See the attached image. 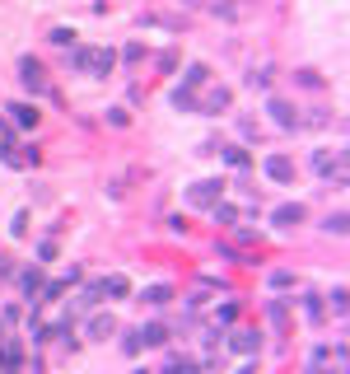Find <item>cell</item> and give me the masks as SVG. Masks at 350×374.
I'll return each instance as SVG.
<instances>
[{"label":"cell","mask_w":350,"mask_h":374,"mask_svg":"<svg viewBox=\"0 0 350 374\" xmlns=\"http://www.w3.org/2000/svg\"><path fill=\"white\" fill-rule=\"evenodd\" d=\"M224 160L234 164V169H247V150H239V145H229V150H224Z\"/></svg>","instance_id":"obj_17"},{"label":"cell","mask_w":350,"mask_h":374,"mask_svg":"<svg viewBox=\"0 0 350 374\" xmlns=\"http://www.w3.org/2000/svg\"><path fill=\"white\" fill-rule=\"evenodd\" d=\"M19 80H24L33 94H47V71H42V61H33V56L19 61Z\"/></svg>","instance_id":"obj_2"},{"label":"cell","mask_w":350,"mask_h":374,"mask_svg":"<svg viewBox=\"0 0 350 374\" xmlns=\"http://www.w3.org/2000/svg\"><path fill=\"white\" fill-rule=\"evenodd\" d=\"M52 42H56V47H70V42H75V33H70V28H56Z\"/></svg>","instance_id":"obj_20"},{"label":"cell","mask_w":350,"mask_h":374,"mask_svg":"<svg viewBox=\"0 0 350 374\" xmlns=\"http://www.w3.org/2000/svg\"><path fill=\"white\" fill-rule=\"evenodd\" d=\"M219 197H224V183H219V178H206V183H196V187L187 192L191 206H215Z\"/></svg>","instance_id":"obj_3"},{"label":"cell","mask_w":350,"mask_h":374,"mask_svg":"<svg viewBox=\"0 0 350 374\" xmlns=\"http://www.w3.org/2000/svg\"><path fill=\"white\" fill-rule=\"evenodd\" d=\"M229 108V89H211L201 103H196V112H224Z\"/></svg>","instance_id":"obj_8"},{"label":"cell","mask_w":350,"mask_h":374,"mask_svg":"<svg viewBox=\"0 0 350 374\" xmlns=\"http://www.w3.org/2000/svg\"><path fill=\"white\" fill-rule=\"evenodd\" d=\"M234 351L252 356V351H257V332H234Z\"/></svg>","instance_id":"obj_15"},{"label":"cell","mask_w":350,"mask_h":374,"mask_svg":"<svg viewBox=\"0 0 350 374\" xmlns=\"http://www.w3.org/2000/svg\"><path fill=\"white\" fill-rule=\"evenodd\" d=\"M239 374H257V370H252V365H243V370H239Z\"/></svg>","instance_id":"obj_25"},{"label":"cell","mask_w":350,"mask_h":374,"mask_svg":"<svg viewBox=\"0 0 350 374\" xmlns=\"http://www.w3.org/2000/svg\"><path fill=\"white\" fill-rule=\"evenodd\" d=\"M112 332H117L112 314H94V319H89V337H94V342H108Z\"/></svg>","instance_id":"obj_6"},{"label":"cell","mask_w":350,"mask_h":374,"mask_svg":"<svg viewBox=\"0 0 350 374\" xmlns=\"http://www.w3.org/2000/svg\"><path fill=\"white\" fill-rule=\"evenodd\" d=\"M211 211H215V220H219V225H234V220H239V211H234V206H219V201L211 206Z\"/></svg>","instance_id":"obj_18"},{"label":"cell","mask_w":350,"mask_h":374,"mask_svg":"<svg viewBox=\"0 0 350 374\" xmlns=\"http://www.w3.org/2000/svg\"><path fill=\"white\" fill-rule=\"evenodd\" d=\"M10 271H14V262H10V258L0 253V276H10Z\"/></svg>","instance_id":"obj_24"},{"label":"cell","mask_w":350,"mask_h":374,"mask_svg":"<svg viewBox=\"0 0 350 374\" xmlns=\"http://www.w3.org/2000/svg\"><path fill=\"white\" fill-rule=\"evenodd\" d=\"M10 229H14V239H24V234H28V211L14 215V225H10Z\"/></svg>","instance_id":"obj_19"},{"label":"cell","mask_w":350,"mask_h":374,"mask_svg":"<svg viewBox=\"0 0 350 374\" xmlns=\"http://www.w3.org/2000/svg\"><path fill=\"white\" fill-rule=\"evenodd\" d=\"M299 84H308V89H318V84H323V75H318V71H299Z\"/></svg>","instance_id":"obj_22"},{"label":"cell","mask_w":350,"mask_h":374,"mask_svg":"<svg viewBox=\"0 0 350 374\" xmlns=\"http://www.w3.org/2000/svg\"><path fill=\"white\" fill-rule=\"evenodd\" d=\"M196 84H206V66H201V61L187 66V84H183V89H196Z\"/></svg>","instance_id":"obj_16"},{"label":"cell","mask_w":350,"mask_h":374,"mask_svg":"<svg viewBox=\"0 0 350 374\" xmlns=\"http://www.w3.org/2000/svg\"><path fill=\"white\" fill-rule=\"evenodd\" d=\"M168 299H173V286H150L145 290V304H154V309H163Z\"/></svg>","instance_id":"obj_13"},{"label":"cell","mask_w":350,"mask_h":374,"mask_svg":"<svg viewBox=\"0 0 350 374\" xmlns=\"http://www.w3.org/2000/svg\"><path fill=\"white\" fill-rule=\"evenodd\" d=\"M140 342H145V347H163V342H168V327H163V323H150V327H140Z\"/></svg>","instance_id":"obj_10"},{"label":"cell","mask_w":350,"mask_h":374,"mask_svg":"<svg viewBox=\"0 0 350 374\" xmlns=\"http://www.w3.org/2000/svg\"><path fill=\"white\" fill-rule=\"evenodd\" d=\"M267 112L275 117V127H285V132H295V127H299V112H295L290 103H280V99H271V103H267Z\"/></svg>","instance_id":"obj_5"},{"label":"cell","mask_w":350,"mask_h":374,"mask_svg":"<svg viewBox=\"0 0 350 374\" xmlns=\"http://www.w3.org/2000/svg\"><path fill=\"white\" fill-rule=\"evenodd\" d=\"M327 229H332V234H346V215L336 211V215H332V220H327Z\"/></svg>","instance_id":"obj_23"},{"label":"cell","mask_w":350,"mask_h":374,"mask_svg":"<svg viewBox=\"0 0 350 374\" xmlns=\"http://www.w3.org/2000/svg\"><path fill=\"white\" fill-rule=\"evenodd\" d=\"M267 178H275V183H295V160H285V155H267Z\"/></svg>","instance_id":"obj_4"},{"label":"cell","mask_w":350,"mask_h":374,"mask_svg":"<svg viewBox=\"0 0 350 374\" xmlns=\"http://www.w3.org/2000/svg\"><path fill=\"white\" fill-rule=\"evenodd\" d=\"M10 117H14V127H38V108H33V103H14V108H10Z\"/></svg>","instance_id":"obj_9"},{"label":"cell","mask_w":350,"mask_h":374,"mask_svg":"<svg viewBox=\"0 0 350 374\" xmlns=\"http://www.w3.org/2000/svg\"><path fill=\"white\" fill-rule=\"evenodd\" d=\"M313 164H318V173H332V169H336V183H341V155H327V150H318V155H313Z\"/></svg>","instance_id":"obj_12"},{"label":"cell","mask_w":350,"mask_h":374,"mask_svg":"<svg viewBox=\"0 0 350 374\" xmlns=\"http://www.w3.org/2000/svg\"><path fill=\"white\" fill-rule=\"evenodd\" d=\"M103 295H112V299H126V295H131V281H126V276H108V281H103Z\"/></svg>","instance_id":"obj_11"},{"label":"cell","mask_w":350,"mask_h":374,"mask_svg":"<svg viewBox=\"0 0 350 374\" xmlns=\"http://www.w3.org/2000/svg\"><path fill=\"white\" fill-rule=\"evenodd\" d=\"M19 281H24V290H28V299H33V295L42 290V267H28L24 276H19Z\"/></svg>","instance_id":"obj_14"},{"label":"cell","mask_w":350,"mask_h":374,"mask_svg":"<svg viewBox=\"0 0 350 374\" xmlns=\"http://www.w3.org/2000/svg\"><path fill=\"white\" fill-rule=\"evenodd\" d=\"M271 220H275L280 229H295L299 220H304V206H299V201H285V206H280V211L271 215Z\"/></svg>","instance_id":"obj_7"},{"label":"cell","mask_w":350,"mask_h":374,"mask_svg":"<svg viewBox=\"0 0 350 374\" xmlns=\"http://www.w3.org/2000/svg\"><path fill=\"white\" fill-rule=\"evenodd\" d=\"M163 374H196V365H191V360H173Z\"/></svg>","instance_id":"obj_21"},{"label":"cell","mask_w":350,"mask_h":374,"mask_svg":"<svg viewBox=\"0 0 350 374\" xmlns=\"http://www.w3.org/2000/svg\"><path fill=\"white\" fill-rule=\"evenodd\" d=\"M112 61H117V56H112V47H80V52L70 56V66H75L80 75H108Z\"/></svg>","instance_id":"obj_1"},{"label":"cell","mask_w":350,"mask_h":374,"mask_svg":"<svg viewBox=\"0 0 350 374\" xmlns=\"http://www.w3.org/2000/svg\"><path fill=\"white\" fill-rule=\"evenodd\" d=\"M0 374H5V351H0Z\"/></svg>","instance_id":"obj_26"}]
</instances>
